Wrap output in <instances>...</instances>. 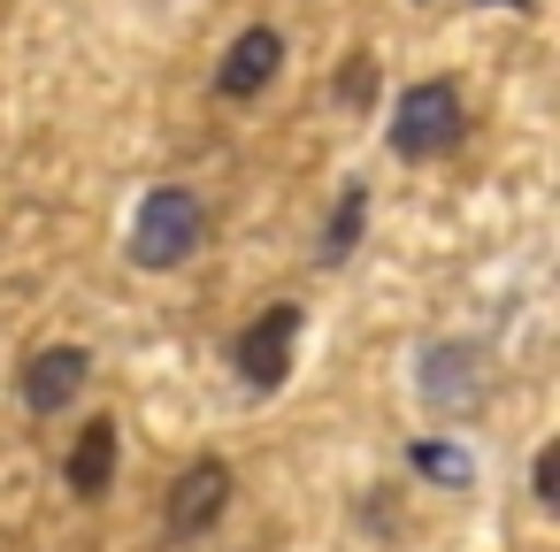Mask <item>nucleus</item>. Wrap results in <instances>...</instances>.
Instances as JSON below:
<instances>
[{
  "label": "nucleus",
  "instance_id": "f257e3e1",
  "mask_svg": "<svg viewBox=\"0 0 560 552\" xmlns=\"http://www.w3.org/2000/svg\"><path fill=\"white\" fill-rule=\"evenodd\" d=\"M460 131H468L460 85H453V78H422V85H407V101H399V116H392V154L438 162V154L460 146Z\"/></svg>",
  "mask_w": 560,
  "mask_h": 552
},
{
  "label": "nucleus",
  "instance_id": "f03ea898",
  "mask_svg": "<svg viewBox=\"0 0 560 552\" xmlns=\"http://www.w3.org/2000/svg\"><path fill=\"white\" fill-rule=\"evenodd\" d=\"M200 231H208L200 200L177 192V185H154V192L139 200V223H131V261H139V269H177V261L200 254Z\"/></svg>",
  "mask_w": 560,
  "mask_h": 552
},
{
  "label": "nucleus",
  "instance_id": "7ed1b4c3",
  "mask_svg": "<svg viewBox=\"0 0 560 552\" xmlns=\"http://www.w3.org/2000/svg\"><path fill=\"white\" fill-rule=\"evenodd\" d=\"M292 338H300V307H292V300L261 307V315L238 330V376H246L254 391H277L284 368H292Z\"/></svg>",
  "mask_w": 560,
  "mask_h": 552
},
{
  "label": "nucleus",
  "instance_id": "20e7f679",
  "mask_svg": "<svg viewBox=\"0 0 560 552\" xmlns=\"http://www.w3.org/2000/svg\"><path fill=\"white\" fill-rule=\"evenodd\" d=\"M223 506H231V468H223V460H192V468L170 483V537H200V529H215Z\"/></svg>",
  "mask_w": 560,
  "mask_h": 552
},
{
  "label": "nucleus",
  "instance_id": "39448f33",
  "mask_svg": "<svg viewBox=\"0 0 560 552\" xmlns=\"http://www.w3.org/2000/svg\"><path fill=\"white\" fill-rule=\"evenodd\" d=\"M85 345H47V353H32L24 361V407L32 414H62L78 391H85Z\"/></svg>",
  "mask_w": 560,
  "mask_h": 552
},
{
  "label": "nucleus",
  "instance_id": "423d86ee",
  "mask_svg": "<svg viewBox=\"0 0 560 552\" xmlns=\"http://www.w3.org/2000/svg\"><path fill=\"white\" fill-rule=\"evenodd\" d=\"M277 62H284V39H277L269 24L238 32L231 55H223V70H215V93H223V101H254V93L277 78Z\"/></svg>",
  "mask_w": 560,
  "mask_h": 552
},
{
  "label": "nucleus",
  "instance_id": "0eeeda50",
  "mask_svg": "<svg viewBox=\"0 0 560 552\" xmlns=\"http://www.w3.org/2000/svg\"><path fill=\"white\" fill-rule=\"evenodd\" d=\"M62 475H70V491H78V498H101V491H108V475H116V422H108V414H93V422L78 430V445H70V460H62Z\"/></svg>",
  "mask_w": 560,
  "mask_h": 552
},
{
  "label": "nucleus",
  "instance_id": "6e6552de",
  "mask_svg": "<svg viewBox=\"0 0 560 552\" xmlns=\"http://www.w3.org/2000/svg\"><path fill=\"white\" fill-rule=\"evenodd\" d=\"M361 215H369V192L346 185V192H338V215H330V231H323V261H330V269L361 246Z\"/></svg>",
  "mask_w": 560,
  "mask_h": 552
},
{
  "label": "nucleus",
  "instance_id": "1a4fd4ad",
  "mask_svg": "<svg viewBox=\"0 0 560 552\" xmlns=\"http://www.w3.org/2000/svg\"><path fill=\"white\" fill-rule=\"evenodd\" d=\"M415 468H422V475H438V483H468V460H460L453 445H430V437L415 445Z\"/></svg>",
  "mask_w": 560,
  "mask_h": 552
},
{
  "label": "nucleus",
  "instance_id": "9d476101",
  "mask_svg": "<svg viewBox=\"0 0 560 552\" xmlns=\"http://www.w3.org/2000/svg\"><path fill=\"white\" fill-rule=\"evenodd\" d=\"M529 491H537V506H560V453H552V445L537 453V468H529Z\"/></svg>",
  "mask_w": 560,
  "mask_h": 552
},
{
  "label": "nucleus",
  "instance_id": "9b49d317",
  "mask_svg": "<svg viewBox=\"0 0 560 552\" xmlns=\"http://www.w3.org/2000/svg\"><path fill=\"white\" fill-rule=\"evenodd\" d=\"M338 93H346V101H369V55H353V62H346V78H338Z\"/></svg>",
  "mask_w": 560,
  "mask_h": 552
},
{
  "label": "nucleus",
  "instance_id": "f8f14e48",
  "mask_svg": "<svg viewBox=\"0 0 560 552\" xmlns=\"http://www.w3.org/2000/svg\"><path fill=\"white\" fill-rule=\"evenodd\" d=\"M483 9H529V0H483Z\"/></svg>",
  "mask_w": 560,
  "mask_h": 552
}]
</instances>
